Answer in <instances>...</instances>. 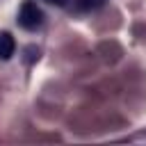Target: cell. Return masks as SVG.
Returning <instances> with one entry per match:
<instances>
[{"instance_id":"cell-1","label":"cell","mask_w":146,"mask_h":146,"mask_svg":"<svg viewBox=\"0 0 146 146\" xmlns=\"http://www.w3.org/2000/svg\"><path fill=\"white\" fill-rule=\"evenodd\" d=\"M18 25L23 30H30V32L39 30L43 25V11H41V7H36V2H32V0H25L21 5V11H18Z\"/></svg>"},{"instance_id":"cell-2","label":"cell","mask_w":146,"mask_h":146,"mask_svg":"<svg viewBox=\"0 0 146 146\" xmlns=\"http://www.w3.org/2000/svg\"><path fill=\"white\" fill-rule=\"evenodd\" d=\"M16 50V41L9 32H0V59H9Z\"/></svg>"},{"instance_id":"cell-3","label":"cell","mask_w":146,"mask_h":146,"mask_svg":"<svg viewBox=\"0 0 146 146\" xmlns=\"http://www.w3.org/2000/svg\"><path fill=\"white\" fill-rule=\"evenodd\" d=\"M103 5H105V0H75V7L80 11H94V9L103 7Z\"/></svg>"},{"instance_id":"cell-4","label":"cell","mask_w":146,"mask_h":146,"mask_svg":"<svg viewBox=\"0 0 146 146\" xmlns=\"http://www.w3.org/2000/svg\"><path fill=\"white\" fill-rule=\"evenodd\" d=\"M46 2H50V5H57V7H66V5H68V0H46Z\"/></svg>"}]
</instances>
